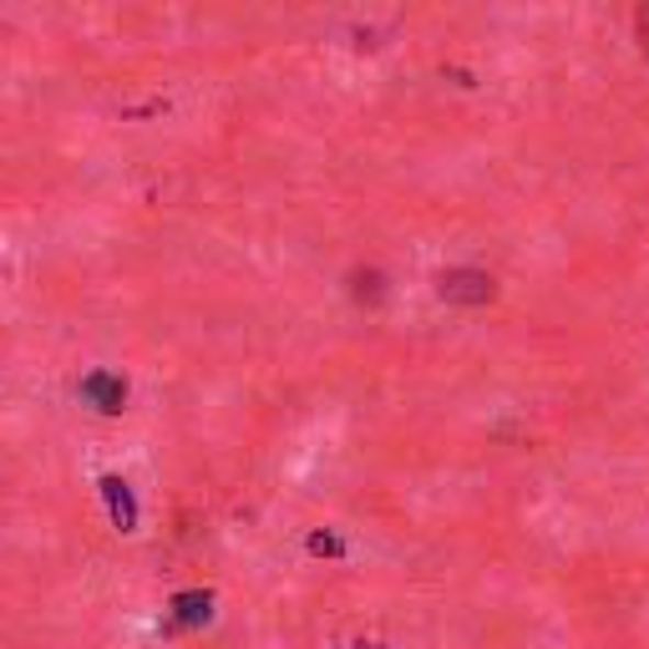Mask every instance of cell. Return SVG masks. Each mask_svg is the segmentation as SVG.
Instances as JSON below:
<instances>
[{"label": "cell", "mask_w": 649, "mask_h": 649, "mask_svg": "<svg viewBox=\"0 0 649 649\" xmlns=\"http://www.w3.org/2000/svg\"><path fill=\"white\" fill-rule=\"evenodd\" d=\"M437 294L451 300V305H492L497 300V279L488 269H441Z\"/></svg>", "instance_id": "cell-1"}, {"label": "cell", "mask_w": 649, "mask_h": 649, "mask_svg": "<svg viewBox=\"0 0 649 649\" xmlns=\"http://www.w3.org/2000/svg\"><path fill=\"white\" fill-rule=\"evenodd\" d=\"M81 401L92 411H102V416H118L127 406V381L112 371H87L81 376Z\"/></svg>", "instance_id": "cell-2"}, {"label": "cell", "mask_w": 649, "mask_h": 649, "mask_svg": "<svg viewBox=\"0 0 649 649\" xmlns=\"http://www.w3.org/2000/svg\"><path fill=\"white\" fill-rule=\"evenodd\" d=\"M97 492H102L107 513H112V528L137 533V497H133V488H127V482H122L118 472H107V478L97 482Z\"/></svg>", "instance_id": "cell-3"}, {"label": "cell", "mask_w": 649, "mask_h": 649, "mask_svg": "<svg viewBox=\"0 0 649 649\" xmlns=\"http://www.w3.org/2000/svg\"><path fill=\"white\" fill-rule=\"evenodd\" d=\"M172 609V629H203L213 619V594L209 589H183V594L168 598Z\"/></svg>", "instance_id": "cell-4"}, {"label": "cell", "mask_w": 649, "mask_h": 649, "mask_svg": "<svg viewBox=\"0 0 649 649\" xmlns=\"http://www.w3.org/2000/svg\"><path fill=\"white\" fill-rule=\"evenodd\" d=\"M350 300L356 305H381L385 300V275L381 269H350Z\"/></svg>", "instance_id": "cell-5"}, {"label": "cell", "mask_w": 649, "mask_h": 649, "mask_svg": "<svg viewBox=\"0 0 649 649\" xmlns=\"http://www.w3.org/2000/svg\"><path fill=\"white\" fill-rule=\"evenodd\" d=\"M305 548L315 558H345V538H335V533H310Z\"/></svg>", "instance_id": "cell-6"}, {"label": "cell", "mask_w": 649, "mask_h": 649, "mask_svg": "<svg viewBox=\"0 0 649 649\" xmlns=\"http://www.w3.org/2000/svg\"><path fill=\"white\" fill-rule=\"evenodd\" d=\"M635 36H639V52H645V61H649V5L635 11Z\"/></svg>", "instance_id": "cell-7"}, {"label": "cell", "mask_w": 649, "mask_h": 649, "mask_svg": "<svg viewBox=\"0 0 649 649\" xmlns=\"http://www.w3.org/2000/svg\"><path fill=\"white\" fill-rule=\"evenodd\" d=\"M356 649H391V645H381V639H356Z\"/></svg>", "instance_id": "cell-8"}]
</instances>
